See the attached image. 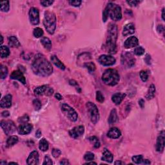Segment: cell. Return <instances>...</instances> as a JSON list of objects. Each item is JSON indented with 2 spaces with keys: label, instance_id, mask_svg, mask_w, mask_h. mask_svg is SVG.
Instances as JSON below:
<instances>
[{
  "label": "cell",
  "instance_id": "16",
  "mask_svg": "<svg viewBox=\"0 0 165 165\" xmlns=\"http://www.w3.org/2000/svg\"><path fill=\"white\" fill-rule=\"evenodd\" d=\"M27 164L29 165H36L39 163V154L37 151H33L28 157Z\"/></svg>",
  "mask_w": 165,
  "mask_h": 165
},
{
  "label": "cell",
  "instance_id": "29",
  "mask_svg": "<svg viewBox=\"0 0 165 165\" xmlns=\"http://www.w3.org/2000/svg\"><path fill=\"white\" fill-rule=\"evenodd\" d=\"M49 143L45 138H43L40 140L39 143V148L43 152H46L49 149Z\"/></svg>",
  "mask_w": 165,
  "mask_h": 165
},
{
  "label": "cell",
  "instance_id": "36",
  "mask_svg": "<svg viewBox=\"0 0 165 165\" xmlns=\"http://www.w3.org/2000/svg\"><path fill=\"white\" fill-rule=\"evenodd\" d=\"M33 34H34L35 37H36V38L41 37V36H43V30L41 29V28L37 27L34 29Z\"/></svg>",
  "mask_w": 165,
  "mask_h": 165
},
{
  "label": "cell",
  "instance_id": "22",
  "mask_svg": "<svg viewBox=\"0 0 165 165\" xmlns=\"http://www.w3.org/2000/svg\"><path fill=\"white\" fill-rule=\"evenodd\" d=\"M126 97L125 94L123 93H116L115 94H114L112 97V100L113 102L116 104V105H118L120 104L123 100Z\"/></svg>",
  "mask_w": 165,
  "mask_h": 165
},
{
  "label": "cell",
  "instance_id": "23",
  "mask_svg": "<svg viewBox=\"0 0 165 165\" xmlns=\"http://www.w3.org/2000/svg\"><path fill=\"white\" fill-rule=\"evenodd\" d=\"M113 159L114 157L112 154L106 148L104 150V151L103 152V156L101 157V160L109 162V163H111V162H112L113 161Z\"/></svg>",
  "mask_w": 165,
  "mask_h": 165
},
{
  "label": "cell",
  "instance_id": "3",
  "mask_svg": "<svg viewBox=\"0 0 165 165\" xmlns=\"http://www.w3.org/2000/svg\"><path fill=\"white\" fill-rule=\"evenodd\" d=\"M120 80V76L118 71L115 69L106 70L102 75V81L106 85L115 86Z\"/></svg>",
  "mask_w": 165,
  "mask_h": 165
},
{
  "label": "cell",
  "instance_id": "49",
  "mask_svg": "<svg viewBox=\"0 0 165 165\" xmlns=\"http://www.w3.org/2000/svg\"><path fill=\"white\" fill-rule=\"evenodd\" d=\"M126 3L131 7H136L138 3H140V1L134 0V1H126Z\"/></svg>",
  "mask_w": 165,
  "mask_h": 165
},
{
  "label": "cell",
  "instance_id": "21",
  "mask_svg": "<svg viewBox=\"0 0 165 165\" xmlns=\"http://www.w3.org/2000/svg\"><path fill=\"white\" fill-rule=\"evenodd\" d=\"M121 131L119 130L118 128L116 127L112 128L107 133V136L108 138L114 139L119 138V137L121 136Z\"/></svg>",
  "mask_w": 165,
  "mask_h": 165
},
{
  "label": "cell",
  "instance_id": "32",
  "mask_svg": "<svg viewBox=\"0 0 165 165\" xmlns=\"http://www.w3.org/2000/svg\"><path fill=\"white\" fill-rule=\"evenodd\" d=\"M10 54V50L8 47L3 46L1 45V57L5 58L8 57Z\"/></svg>",
  "mask_w": 165,
  "mask_h": 165
},
{
  "label": "cell",
  "instance_id": "55",
  "mask_svg": "<svg viewBox=\"0 0 165 165\" xmlns=\"http://www.w3.org/2000/svg\"><path fill=\"white\" fill-rule=\"evenodd\" d=\"M35 136H36L37 138H39L41 136V131L39 129H38L37 130L36 133H35Z\"/></svg>",
  "mask_w": 165,
  "mask_h": 165
},
{
  "label": "cell",
  "instance_id": "14",
  "mask_svg": "<svg viewBox=\"0 0 165 165\" xmlns=\"http://www.w3.org/2000/svg\"><path fill=\"white\" fill-rule=\"evenodd\" d=\"M164 132L162 131L160 133V135L158 136L157 139V143H156V150L159 152H162L164 150Z\"/></svg>",
  "mask_w": 165,
  "mask_h": 165
},
{
  "label": "cell",
  "instance_id": "50",
  "mask_svg": "<svg viewBox=\"0 0 165 165\" xmlns=\"http://www.w3.org/2000/svg\"><path fill=\"white\" fill-rule=\"evenodd\" d=\"M157 31H158L159 33L163 32H164V27L162 25H158L157 27Z\"/></svg>",
  "mask_w": 165,
  "mask_h": 165
},
{
  "label": "cell",
  "instance_id": "19",
  "mask_svg": "<svg viewBox=\"0 0 165 165\" xmlns=\"http://www.w3.org/2000/svg\"><path fill=\"white\" fill-rule=\"evenodd\" d=\"M12 96L11 94H7L1 99L0 101V106L2 108H10L12 105Z\"/></svg>",
  "mask_w": 165,
  "mask_h": 165
},
{
  "label": "cell",
  "instance_id": "6",
  "mask_svg": "<svg viewBox=\"0 0 165 165\" xmlns=\"http://www.w3.org/2000/svg\"><path fill=\"white\" fill-rule=\"evenodd\" d=\"M86 106H87L88 112L89 113L90 118L92 123L94 124L97 123L100 119V114H99L98 107L95 104L91 102L87 103Z\"/></svg>",
  "mask_w": 165,
  "mask_h": 165
},
{
  "label": "cell",
  "instance_id": "10",
  "mask_svg": "<svg viewBox=\"0 0 165 165\" xmlns=\"http://www.w3.org/2000/svg\"><path fill=\"white\" fill-rule=\"evenodd\" d=\"M34 93L35 94L39 96L45 95L47 96H50L54 93V90H53L52 88L50 87L49 86L43 85L35 88L34 90Z\"/></svg>",
  "mask_w": 165,
  "mask_h": 165
},
{
  "label": "cell",
  "instance_id": "48",
  "mask_svg": "<svg viewBox=\"0 0 165 165\" xmlns=\"http://www.w3.org/2000/svg\"><path fill=\"white\" fill-rule=\"evenodd\" d=\"M40 3L43 7H49L54 3V1H41Z\"/></svg>",
  "mask_w": 165,
  "mask_h": 165
},
{
  "label": "cell",
  "instance_id": "26",
  "mask_svg": "<svg viewBox=\"0 0 165 165\" xmlns=\"http://www.w3.org/2000/svg\"><path fill=\"white\" fill-rule=\"evenodd\" d=\"M9 45L11 47H16L18 48L21 45L19 40L17 39V38L16 36L12 35L9 37Z\"/></svg>",
  "mask_w": 165,
  "mask_h": 165
},
{
  "label": "cell",
  "instance_id": "30",
  "mask_svg": "<svg viewBox=\"0 0 165 165\" xmlns=\"http://www.w3.org/2000/svg\"><path fill=\"white\" fill-rule=\"evenodd\" d=\"M155 94H156V87H155L154 85L152 84L150 85V87H149L148 91L146 96V98L148 100H152V99H153L154 98Z\"/></svg>",
  "mask_w": 165,
  "mask_h": 165
},
{
  "label": "cell",
  "instance_id": "13",
  "mask_svg": "<svg viewBox=\"0 0 165 165\" xmlns=\"http://www.w3.org/2000/svg\"><path fill=\"white\" fill-rule=\"evenodd\" d=\"M85 132V128L83 126H77L73 128L69 131V135L73 139H77L83 135Z\"/></svg>",
  "mask_w": 165,
  "mask_h": 165
},
{
  "label": "cell",
  "instance_id": "53",
  "mask_svg": "<svg viewBox=\"0 0 165 165\" xmlns=\"http://www.w3.org/2000/svg\"><path fill=\"white\" fill-rule=\"evenodd\" d=\"M60 164H65V165H66V164H69L70 163H69V162H68V161L67 159H63V160H61V161H60Z\"/></svg>",
  "mask_w": 165,
  "mask_h": 165
},
{
  "label": "cell",
  "instance_id": "44",
  "mask_svg": "<svg viewBox=\"0 0 165 165\" xmlns=\"http://www.w3.org/2000/svg\"><path fill=\"white\" fill-rule=\"evenodd\" d=\"M52 156L54 157V158H57L60 156V155L61 154V152L60 150L57 149V148H54L52 150Z\"/></svg>",
  "mask_w": 165,
  "mask_h": 165
},
{
  "label": "cell",
  "instance_id": "7",
  "mask_svg": "<svg viewBox=\"0 0 165 165\" xmlns=\"http://www.w3.org/2000/svg\"><path fill=\"white\" fill-rule=\"evenodd\" d=\"M61 109L63 113L65 114L69 120L73 122H75L77 120L78 116L77 112H76L74 109L67 105V104H62L61 106Z\"/></svg>",
  "mask_w": 165,
  "mask_h": 165
},
{
  "label": "cell",
  "instance_id": "4",
  "mask_svg": "<svg viewBox=\"0 0 165 165\" xmlns=\"http://www.w3.org/2000/svg\"><path fill=\"white\" fill-rule=\"evenodd\" d=\"M43 25L48 33L53 34L56 29V16L54 12L46 11L45 12Z\"/></svg>",
  "mask_w": 165,
  "mask_h": 165
},
{
  "label": "cell",
  "instance_id": "56",
  "mask_svg": "<svg viewBox=\"0 0 165 165\" xmlns=\"http://www.w3.org/2000/svg\"><path fill=\"white\" fill-rule=\"evenodd\" d=\"M69 83H70V84L71 85H73V86L78 85H77V83L76 82V81H74V80H70V81H69Z\"/></svg>",
  "mask_w": 165,
  "mask_h": 165
},
{
  "label": "cell",
  "instance_id": "27",
  "mask_svg": "<svg viewBox=\"0 0 165 165\" xmlns=\"http://www.w3.org/2000/svg\"><path fill=\"white\" fill-rule=\"evenodd\" d=\"M118 120V114H117V111L116 109H112L110 114V116H109L108 122L110 125H112L114 124Z\"/></svg>",
  "mask_w": 165,
  "mask_h": 165
},
{
  "label": "cell",
  "instance_id": "37",
  "mask_svg": "<svg viewBox=\"0 0 165 165\" xmlns=\"http://www.w3.org/2000/svg\"><path fill=\"white\" fill-rule=\"evenodd\" d=\"M84 66L87 68L90 73L94 72L96 70V65H94V63L92 62L86 63H85Z\"/></svg>",
  "mask_w": 165,
  "mask_h": 165
},
{
  "label": "cell",
  "instance_id": "8",
  "mask_svg": "<svg viewBox=\"0 0 165 165\" xmlns=\"http://www.w3.org/2000/svg\"><path fill=\"white\" fill-rule=\"evenodd\" d=\"M136 59L130 52H125L121 55V64L127 68H131L135 65Z\"/></svg>",
  "mask_w": 165,
  "mask_h": 165
},
{
  "label": "cell",
  "instance_id": "51",
  "mask_svg": "<svg viewBox=\"0 0 165 165\" xmlns=\"http://www.w3.org/2000/svg\"><path fill=\"white\" fill-rule=\"evenodd\" d=\"M1 116L4 117V118H7V117H9L10 116V113H9V111H4L2 112L1 114Z\"/></svg>",
  "mask_w": 165,
  "mask_h": 165
},
{
  "label": "cell",
  "instance_id": "40",
  "mask_svg": "<svg viewBox=\"0 0 165 165\" xmlns=\"http://www.w3.org/2000/svg\"><path fill=\"white\" fill-rule=\"evenodd\" d=\"M139 75H140V77L141 79V80L143 81V82H146V81L148 80V73H147L146 71H144V70L141 71Z\"/></svg>",
  "mask_w": 165,
  "mask_h": 165
},
{
  "label": "cell",
  "instance_id": "46",
  "mask_svg": "<svg viewBox=\"0 0 165 165\" xmlns=\"http://www.w3.org/2000/svg\"><path fill=\"white\" fill-rule=\"evenodd\" d=\"M53 164L52 161L51 159L50 158V157L49 156H46L44 158V161L43 164V165H52Z\"/></svg>",
  "mask_w": 165,
  "mask_h": 165
},
{
  "label": "cell",
  "instance_id": "59",
  "mask_svg": "<svg viewBox=\"0 0 165 165\" xmlns=\"http://www.w3.org/2000/svg\"><path fill=\"white\" fill-rule=\"evenodd\" d=\"M85 164H97V163L95 162H87V163H85Z\"/></svg>",
  "mask_w": 165,
  "mask_h": 165
},
{
  "label": "cell",
  "instance_id": "39",
  "mask_svg": "<svg viewBox=\"0 0 165 165\" xmlns=\"http://www.w3.org/2000/svg\"><path fill=\"white\" fill-rule=\"evenodd\" d=\"M94 157H95L94 154L92 153V152H88L85 154L84 159L87 161H92V160L94 159Z\"/></svg>",
  "mask_w": 165,
  "mask_h": 165
},
{
  "label": "cell",
  "instance_id": "20",
  "mask_svg": "<svg viewBox=\"0 0 165 165\" xmlns=\"http://www.w3.org/2000/svg\"><path fill=\"white\" fill-rule=\"evenodd\" d=\"M135 32V27L132 23H128L123 28V35L124 36H128L129 35H131L134 34Z\"/></svg>",
  "mask_w": 165,
  "mask_h": 165
},
{
  "label": "cell",
  "instance_id": "34",
  "mask_svg": "<svg viewBox=\"0 0 165 165\" xmlns=\"http://www.w3.org/2000/svg\"><path fill=\"white\" fill-rule=\"evenodd\" d=\"M7 75H8V69H7L6 66L1 65V67H0V76H1V79H3L6 78Z\"/></svg>",
  "mask_w": 165,
  "mask_h": 165
},
{
  "label": "cell",
  "instance_id": "35",
  "mask_svg": "<svg viewBox=\"0 0 165 165\" xmlns=\"http://www.w3.org/2000/svg\"><path fill=\"white\" fill-rule=\"evenodd\" d=\"M0 5H1V11L2 12H7L9 11L10 5H9V1H1Z\"/></svg>",
  "mask_w": 165,
  "mask_h": 165
},
{
  "label": "cell",
  "instance_id": "18",
  "mask_svg": "<svg viewBox=\"0 0 165 165\" xmlns=\"http://www.w3.org/2000/svg\"><path fill=\"white\" fill-rule=\"evenodd\" d=\"M139 44V40L135 36H131L128 37L125 42V47L126 49H131V48L138 46Z\"/></svg>",
  "mask_w": 165,
  "mask_h": 165
},
{
  "label": "cell",
  "instance_id": "61",
  "mask_svg": "<svg viewBox=\"0 0 165 165\" xmlns=\"http://www.w3.org/2000/svg\"><path fill=\"white\" fill-rule=\"evenodd\" d=\"M1 45H2V43H3V36H2V35H1Z\"/></svg>",
  "mask_w": 165,
  "mask_h": 165
},
{
  "label": "cell",
  "instance_id": "57",
  "mask_svg": "<svg viewBox=\"0 0 165 165\" xmlns=\"http://www.w3.org/2000/svg\"><path fill=\"white\" fill-rule=\"evenodd\" d=\"M114 164H115L116 165H117V164H125V162H122L121 161H117L115 162V163H114Z\"/></svg>",
  "mask_w": 165,
  "mask_h": 165
},
{
  "label": "cell",
  "instance_id": "25",
  "mask_svg": "<svg viewBox=\"0 0 165 165\" xmlns=\"http://www.w3.org/2000/svg\"><path fill=\"white\" fill-rule=\"evenodd\" d=\"M50 59H51V61L53 64L55 66H56L57 68H59V69L62 70H64L65 69V65L58 59L57 56H55V55H52L51 57H50Z\"/></svg>",
  "mask_w": 165,
  "mask_h": 165
},
{
  "label": "cell",
  "instance_id": "28",
  "mask_svg": "<svg viewBox=\"0 0 165 165\" xmlns=\"http://www.w3.org/2000/svg\"><path fill=\"white\" fill-rule=\"evenodd\" d=\"M41 43L43 45L45 49L50 50L52 49V43L51 41L48 37H43L41 39Z\"/></svg>",
  "mask_w": 165,
  "mask_h": 165
},
{
  "label": "cell",
  "instance_id": "15",
  "mask_svg": "<svg viewBox=\"0 0 165 165\" xmlns=\"http://www.w3.org/2000/svg\"><path fill=\"white\" fill-rule=\"evenodd\" d=\"M33 126L31 124L23 123L17 128V132L21 135H27L31 132Z\"/></svg>",
  "mask_w": 165,
  "mask_h": 165
},
{
  "label": "cell",
  "instance_id": "5",
  "mask_svg": "<svg viewBox=\"0 0 165 165\" xmlns=\"http://www.w3.org/2000/svg\"><path fill=\"white\" fill-rule=\"evenodd\" d=\"M109 10V16L113 21H120L122 19L121 8L118 5L110 3L107 5Z\"/></svg>",
  "mask_w": 165,
  "mask_h": 165
},
{
  "label": "cell",
  "instance_id": "1",
  "mask_svg": "<svg viewBox=\"0 0 165 165\" xmlns=\"http://www.w3.org/2000/svg\"><path fill=\"white\" fill-rule=\"evenodd\" d=\"M32 69L35 74L42 77H47L52 74V64L43 55L38 54L35 55L32 63Z\"/></svg>",
  "mask_w": 165,
  "mask_h": 165
},
{
  "label": "cell",
  "instance_id": "31",
  "mask_svg": "<svg viewBox=\"0 0 165 165\" xmlns=\"http://www.w3.org/2000/svg\"><path fill=\"white\" fill-rule=\"evenodd\" d=\"M19 139L16 136H11L9 137L7 141V146L11 147L14 146V144H16L18 142Z\"/></svg>",
  "mask_w": 165,
  "mask_h": 165
},
{
  "label": "cell",
  "instance_id": "52",
  "mask_svg": "<svg viewBox=\"0 0 165 165\" xmlns=\"http://www.w3.org/2000/svg\"><path fill=\"white\" fill-rule=\"evenodd\" d=\"M139 105L142 108H144V101L143 100V99H141V100H139Z\"/></svg>",
  "mask_w": 165,
  "mask_h": 165
},
{
  "label": "cell",
  "instance_id": "60",
  "mask_svg": "<svg viewBox=\"0 0 165 165\" xmlns=\"http://www.w3.org/2000/svg\"><path fill=\"white\" fill-rule=\"evenodd\" d=\"M9 164H17V163H16V162H9Z\"/></svg>",
  "mask_w": 165,
  "mask_h": 165
},
{
  "label": "cell",
  "instance_id": "17",
  "mask_svg": "<svg viewBox=\"0 0 165 165\" xmlns=\"http://www.w3.org/2000/svg\"><path fill=\"white\" fill-rule=\"evenodd\" d=\"M10 77L12 79H16L20 81L23 84H25L26 83V79H25V77L23 75V73H22L21 71L20 70H14L12 72L11 74Z\"/></svg>",
  "mask_w": 165,
  "mask_h": 165
},
{
  "label": "cell",
  "instance_id": "38",
  "mask_svg": "<svg viewBox=\"0 0 165 165\" xmlns=\"http://www.w3.org/2000/svg\"><path fill=\"white\" fill-rule=\"evenodd\" d=\"M134 52V54L137 55H142L144 54L145 50H144V48H143L141 46H139V47H136Z\"/></svg>",
  "mask_w": 165,
  "mask_h": 165
},
{
  "label": "cell",
  "instance_id": "47",
  "mask_svg": "<svg viewBox=\"0 0 165 165\" xmlns=\"http://www.w3.org/2000/svg\"><path fill=\"white\" fill-rule=\"evenodd\" d=\"M29 117L27 115H24L23 116H22L21 118H19L18 119V122L21 123H26L27 122L29 121Z\"/></svg>",
  "mask_w": 165,
  "mask_h": 165
},
{
  "label": "cell",
  "instance_id": "41",
  "mask_svg": "<svg viewBox=\"0 0 165 165\" xmlns=\"http://www.w3.org/2000/svg\"><path fill=\"white\" fill-rule=\"evenodd\" d=\"M32 103L35 110H39L41 108V103L39 100H34Z\"/></svg>",
  "mask_w": 165,
  "mask_h": 165
},
{
  "label": "cell",
  "instance_id": "24",
  "mask_svg": "<svg viewBox=\"0 0 165 165\" xmlns=\"http://www.w3.org/2000/svg\"><path fill=\"white\" fill-rule=\"evenodd\" d=\"M133 162L136 164H150V161L148 159H144L143 156L142 155H139V156H133L132 158Z\"/></svg>",
  "mask_w": 165,
  "mask_h": 165
},
{
  "label": "cell",
  "instance_id": "54",
  "mask_svg": "<svg viewBox=\"0 0 165 165\" xmlns=\"http://www.w3.org/2000/svg\"><path fill=\"white\" fill-rule=\"evenodd\" d=\"M55 98L57 99V100H63V97L61 96V94H59V93H56L55 94Z\"/></svg>",
  "mask_w": 165,
  "mask_h": 165
},
{
  "label": "cell",
  "instance_id": "58",
  "mask_svg": "<svg viewBox=\"0 0 165 165\" xmlns=\"http://www.w3.org/2000/svg\"><path fill=\"white\" fill-rule=\"evenodd\" d=\"M162 19L163 21H164L165 19H164V9L163 8L162 10Z\"/></svg>",
  "mask_w": 165,
  "mask_h": 165
},
{
  "label": "cell",
  "instance_id": "12",
  "mask_svg": "<svg viewBox=\"0 0 165 165\" xmlns=\"http://www.w3.org/2000/svg\"><path fill=\"white\" fill-rule=\"evenodd\" d=\"M99 62L103 66H111L116 63V60L115 58L108 55H101L99 57Z\"/></svg>",
  "mask_w": 165,
  "mask_h": 165
},
{
  "label": "cell",
  "instance_id": "43",
  "mask_svg": "<svg viewBox=\"0 0 165 165\" xmlns=\"http://www.w3.org/2000/svg\"><path fill=\"white\" fill-rule=\"evenodd\" d=\"M109 16V10L108 7L106 6V8L104 10V11L103 12V22H106L107 21L108 17Z\"/></svg>",
  "mask_w": 165,
  "mask_h": 165
},
{
  "label": "cell",
  "instance_id": "9",
  "mask_svg": "<svg viewBox=\"0 0 165 165\" xmlns=\"http://www.w3.org/2000/svg\"><path fill=\"white\" fill-rule=\"evenodd\" d=\"M0 125L7 136L12 134L16 130V126L12 121H1Z\"/></svg>",
  "mask_w": 165,
  "mask_h": 165
},
{
  "label": "cell",
  "instance_id": "42",
  "mask_svg": "<svg viewBox=\"0 0 165 165\" xmlns=\"http://www.w3.org/2000/svg\"><path fill=\"white\" fill-rule=\"evenodd\" d=\"M96 100L100 103H103L105 101V98L100 91H97L96 92Z\"/></svg>",
  "mask_w": 165,
  "mask_h": 165
},
{
  "label": "cell",
  "instance_id": "2",
  "mask_svg": "<svg viewBox=\"0 0 165 165\" xmlns=\"http://www.w3.org/2000/svg\"><path fill=\"white\" fill-rule=\"evenodd\" d=\"M118 39V27L115 24H110L108 30L106 38V48L110 54H115L116 52V41Z\"/></svg>",
  "mask_w": 165,
  "mask_h": 165
},
{
  "label": "cell",
  "instance_id": "45",
  "mask_svg": "<svg viewBox=\"0 0 165 165\" xmlns=\"http://www.w3.org/2000/svg\"><path fill=\"white\" fill-rule=\"evenodd\" d=\"M68 3H69L70 5H72L73 7H79L81 5L82 1H79V0H71V1H68Z\"/></svg>",
  "mask_w": 165,
  "mask_h": 165
},
{
  "label": "cell",
  "instance_id": "33",
  "mask_svg": "<svg viewBox=\"0 0 165 165\" xmlns=\"http://www.w3.org/2000/svg\"><path fill=\"white\" fill-rule=\"evenodd\" d=\"M89 141L91 142V143H93L94 144V147L95 148H98L100 147V140H99V139L97 138L96 136H92V137H90L89 138Z\"/></svg>",
  "mask_w": 165,
  "mask_h": 165
},
{
  "label": "cell",
  "instance_id": "11",
  "mask_svg": "<svg viewBox=\"0 0 165 165\" xmlns=\"http://www.w3.org/2000/svg\"><path fill=\"white\" fill-rule=\"evenodd\" d=\"M30 21L32 25H37L39 23V13L37 8L32 7L29 11Z\"/></svg>",
  "mask_w": 165,
  "mask_h": 165
}]
</instances>
